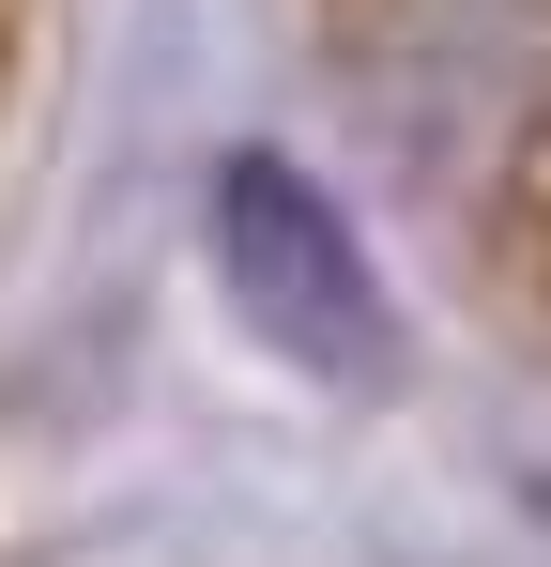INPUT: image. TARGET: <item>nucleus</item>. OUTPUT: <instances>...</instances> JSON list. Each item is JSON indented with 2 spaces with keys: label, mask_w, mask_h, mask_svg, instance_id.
<instances>
[{
  "label": "nucleus",
  "mask_w": 551,
  "mask_h": 567,
  "mask_svg": "<svg viewBox=\"0 0 551 567\" xmlns=\"http://www.w3.org/2000/svg\"><path fill=\"white\" fill-rule=\"evenodd\" d=\"M15 62H31V0H0V107H15Z\"/></svg>",
  "instance_id": "obj_2"
},
{
  "label": "nucleus",
  "mask_w": 551,
  "mask_h": 567,
  "mask_svg": "<svg viewBox=\"0 0 551 567\" xmlns=\"http://www.w3.org/2000/svg\"><path fill=\"white\" fill-rule=\"evenodd\" d=\"M199 230H215V291L246 307L261 353H291L306 383H383L398 369V307L367 277V230L291 154H230L215 199H199Z\"/></svg>",
  "instance_id": "obj_1"
}]
</instances>
